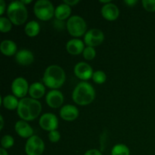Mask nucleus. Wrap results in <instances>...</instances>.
<instances>
[{
	"label": "nucleus",
	"instance_id": "1",
	"mask_svg": "<svg viewBox=\"0 0 155 155\" xmlns=\"http://www.w3.org/2000/svg\"><path fill=\"white\" fill-rule=\"evenodd\" d=\"M18 114L24 120H33L42 110L40 102L33 98H24L19 101Z\"/></svg>",
	"mask_w": 155,
	"mask_h": 155
},
{
	"label": "nucleus",
	"instance_id": "2",
	"mask_svg": "<svg viewBox=\"0 0 155 155\" xmlns=\"http://www.w3.org/2000/svg\"><path fill=\"white\" fill-rule=\"evenodd\" d=\"M66 76L64 70L58 65L48 67L44 73L43 83L51 89H58L64 83Z\"/></svg>",
	"mask_w": 155,
	"mask_h": 155
},
{
	"label": "nucleus",
	"instance_id": "3",
	"mask_svg": "<svg viewBox=\"0 0 155 155\" xmlns=\"http://www.w3.org/2000/svg\"><path fill=\"white\" fill-rule=\"evenodd\" d=\"M95 92L93 86L87 82H80L73 92V100L80 105H87L94 100Z\"/></svg>",
	"mask_w": 155,
	"mask_h": 155
},
{
	"label": "nucleus",
	"instance_id": "4",
	"mask_svg": "<svg viewBox=\"0 0 155 155\" xmlns=\"http://www.w3.org/2000/svg\"><path fill=\"white\" fill-rule=\"evenodd\" d=\"M7 14L10 21L15 25H21L27 18V8L21 1L11 2L8 6Z\"/></svg>",
	"mask_w": 155,
	"mask_h": 155
},
{
	"label": "nucleus",
	"instance_id": "5",
	"mask_svg": "<svg viewBox=\"0 0 155 155\" xmlns=\"http://www.w3.org/2000/svg\"><path fill=\"white\" fill-rule=\"evenodd\" d=\"M54 8L48 0H39L34 5V13L42 21L50 20L54 15Z\"/></svg>",
	"mask_w": 155,
	"mask_h": 155
},
{
	"label": "nucleus",
	"instance_id": "6",
	"mask_svg": "<svg viewBox=\"0 0 155 155\" xmlns=\"http://www.w3.org/2000/svg\"><path fill=\"white\" fill-rule=\"evenodd\" d=\"M67 27L70 34L73 36H81L86 30V24L83 18L74 15L68 19Z\"/></svg>",
	"mask_w": 155,
	"mask_h": 155
},
{
	"label": "nucleus",
	"instance_id": "7",
	"mask_svg": "<svg viewBox=\"0 0 155 155\" xmlns=\"http://www.w3.org/2000/svg\"><path fill=\"white\" fill-rule=\"evenodd\" d=\"M45 149V145L41 138L33 136L29 138L25 145V151L27 155H41Z\"/></svg>",
	"mask_w": 155,
	"mask_h": 155
},
{
	"label": "nucleus",
	"instance_id": "8",
	"mask_svg": "<svg viewBox=\"0 0 155 155\" xmlns=\"http://www.w3.org/2000/svg\"><path fill=\"white\" fill-rule=\"evenodd\" d=\"M104 39V33L98 29H91L86 32L84 36V42L88 46H97L103 42Z\"/></svg>",
	"mask_w": 155,
	"mask_h": 155
},
{
	"label": "nucleus",
	"instance_id": "9",
	"mask_svg": "<svg viewBox=\"0 0 155 155\" xmlns=\"http://www.w3.org/2000/svg\"><path fill=\"white\" fill-rule=\"evenodd\" d=\"M39 126L41 128L47 131L56 130L58 127V120L57 117L51 113L44 114L39 119Z\"/></svg>",
	"mask_w": 155,
	"mask_h": 155
},
{
	"label": "nucleus",
	"instance_id": "10",
	"mask_svg": "<svg viewBox=\"0 0 155 155\" xmlns=\"http://www.w3.org/2000/svg\"><path fill=\"white\" fill-rule=\"evenodd\" d=\"M29 89L28 83L23 77H18L12 82V90L15 96L23 98L27 95Z\"/></svg>",
	"mask_w": 155,
	"mask_h": 155
},
{
	"label": "nucleus",
	"instance_id": "11",
	"mask_svg": "<svg viewBox=\"0 0 155 155\" xmlns=\"http://www.w3.org/2000/svg\"><path fill=\"white\" fill-rule=\"evenodd\" d=\"M74 73L78 78L83 80H87L92 77L93 71L89 64L85 62H80L77 64L74 68Z\"/></svg>",
	"mask_w": 155,
	"mask_h": 155
},
{
	"label": "nucleus",
	"instance_id": "12",
	"mask_svg": "<svg viewBox=\"0 0 155 155\" xmlns=\"http://www.w3.org/2000/svg\"><path fill=\"white\" fill-rule=\"evenodd\" d=\"M46 103L48 106L53 108H58L61 107L64 102L63 94L58 90L53 89L48 92L46 95Z\"/></svg>",
	"mask_w": 155,
	"mask_h": 155
},
{
	"label": "nucleus",
	"instance_id": "13",
	"mask_svg": "<svg viewBox=\"0 0 155 155\" xmlns=\"http://www.w3.org/2000/svg\"><path fill=\"white\" fill-rule=\"evenodd\" d=\"M119 9L113 3H107L101 8V15L107 21H114L119 16Z\"/></svg>",
	"mask_w": 155,
	"mask_h": 155
},
{
	"label": "nucleus",
	"instance_id": "14",
	"mask_svg": "<svg viewBox=\"0 0 155 155\" xmlns=\"http://www.w3.org/2000/svg\"><path fill=\"white\" fill-rule=\"evenodd\" d=\"M60 116L62 119L67 121H72L77 119L79 116V110L77 107L72 104H67L61 107Z\"/></svg>",
	"mask_w": 155,
	"mask_h": 155
},
{
	"label": "nucleus",
	"instance_id": "15",
	"mask_svg": "<svg viewBox=\"0 0 155 155\" xmlns=\"http://www.w3.org/2000/svg\"><path fill=\"white\" fill-rule=\"evenodd\" d=\"M15 60L17 63L23 66H27L31 64L34 61V56L33 53L27 49H21L16 53Z\"/></svg>",
	"mask_w": 155,
	"mask_h": 155
},
{
	"label": "nucleus",
	"instance_id": "16",
	"mask_svg": "<svg viewBox=\"0 0 155 155\" xmlns=\"http://www.w3.org/2000/svg\"><path fill=\"white\" fill-rule=\"evenodd\" d=\"M15 131L23 138H30L33 136V130L26 121L19 120L15 124Z\"/></svg>",
	"mask_w": 155,
	"mask_h": 155
},
{
	"label": "nucleus",
	"instance_id": "17",
	"mask_svg": "<svg viewBox=\"0 0 155 155\" xmlns=\"http://www.w3.org/2000/svg\"><path fill=\"white\" fill-rule=\"evenodd\" d=\"M66 48L70 54L77 55L84 51V42L79 39H72L68 42Z\"/></svg>",
	"mask_w": 155,
	"mask_h": 155
},
{
	"label": "nucleus",
	"instance_id": "18",
	"mask_svg": "<svg viewBox=\"0 0 155 155\" xmlns=\"http://www.w3.org/2000/svg\"><path fill=\"white\" fill-rule=\"evenodd\" d=\"M45 86L40 83H33V84L30 85V89H29V94L30 96L34 99L40 98L43 96L45 94Z\"/></svg>",
	"mask_w": 155,
	"mask_h": 155
},
{
	"label": "nucleus",
	"instance_id": "19",
	"mask_svg": "<svg viewBox=\"0 0 155 155\" xmlns=\"http://www.w3.org/2000/svg\"><path fill=\"white\" fill-rule=\"evenodd\" d=\"M71 13V6L68 5L63 3V4L59 5L57 6L54 11V15H55L56 18L59 21H62V20H65L70 16Z\"/></svg>",
	"mask_w": 155,
	"mask_h": 155
},
{
	"label": "nucleus",
	"instance_id": "20",
	"mask_svg": "<svg viewBox=\"0 0 155 155\" xmlns=\"http://www.w3.org/2000/svg\"><path fill=\"white\" fill-rule=\"evenodd\" d=\"M1 51L7 56H12L15 54L17 51V45L12 40H3L0 45Z\"/></svg>",
	"mask_w": 155,
	"mask_h": 155
},
{
	"label": "nucleus",
	"instance_id": "21",
	"mask_svg": "<svg viewBox=\"0 0 155 155\" xmlns=\"http://www.w3.org/2000/svg\"><path fill=\"white\" fill-rule=\"evenodd\" d=\"M2 104L4 107L8 110H14V109L18 108V104H19V101L17 97L12 95H6L2 99Z\"/></svg>",
	"mask_w": 155,
	"mask_h": 155
},
{
	"label": "nucleus",
	"instance_id": "22",
	"mask_svg": "<svg viewBox=\"0 0 155 155\" xmlns=\"http://www.w3.org/2000/svg\"><path fill=\"white\" fill-rule=\"evenodd\" d=\"M39 30H40V27L39 23L35 21H30L25 26L26 34L30 37L36 36L39 33Z\"/></svg>",
	"mask_w": 155,
	"mask_h": 155
},
{
	"label": "nucleus",
	"instance_id": "23",
	"mask_svg": "<svg viewBox=\"0 0 155 155\" xmlns=\"http://www.w3.org/2000/svg\"><path fill=\"white\" fill-rule=\"evenodd\" d=\"M130 149L124 144L114 145L111 150V155H130Z\"/></svg>",
	"mask_w": 155,
	"mask_h": 155
},
{
	"label": "nucleus",
	"instance_id": "24",
	"mask_svg": "<svg viewBox=\"0 0 155 155\" xmlns=\"http://www.w3.org/2000/svg\"><path fill=\"white\" fill-rule=\"evenodd\" d=\"M12 27V21L8 18L2 17L0 18V30L2 33H7L11 30Z\"/></svg>",
	"mask_w": 155,
	"mask_h": 155
},
{
	"label": "nucleus",
	"instance_id": "25",
	"mask_svg": "<svg viewBox=\"0 0 155 155\" xmlns=\"http://www.w3.org/2000/svg\"><path fill=\"white\" fill-rule=\"evenodd\" d=\"M106 78H107L106 74L101 71H95V72H94L93 75H92V79H93L94 82L98 83V84H101V83H104Z\"/></svg>",
	"mask_w": 155,
	"mask_h": 155
},
{
	"label": "nucleus",
	"instance_id": "26",
	"mask_svg": "<svg viewBox=\"0 0 155 155\" xmlns=\"http://www.w3.org/2000/svg\"><path fill=\"white\" fill-rule=\"evenodd\" d=\"M2 146L5 149L7 148H10L13 146L14 145V139L12 136H9V135H5L2 137L1 140Z\"/></svg>",
	"mask_w": 155,
	"mask_h": 155
},
{
	"label": "nucleus",
	"instance_id": "27",
	"mask_svg": "<svg viewBox=\"0 0 155 155\" xmlns=\"http://www.w3.org/2000/svg\"><path fill=\"white\" fill-rule=\"evenodd\" d=\"M83 54L85 59H86V60H92L95 57L96 51H95V48L93 47L88 46L86 48H85Z\"/></svg>",
	"mask_w": 155,
	"mask_h": 155
},
{
	"label": "nucleus",
	"instance_id": "28",
	"mask_svg": "<svg viewBox=\"0 0 155 155\" xmlns=\"http://www.w3.org/2000/svg\"><path fill=\"white\" fill-rule=\"evenodd\" d=\"M142 5L148 12H155V0H142Z\"/></svg>",
	"mask_w": 155,
	"mask_h": 155
},
{
	"label": "nucleus",
	"instance_id": "29",
	"mask_svg": "<svg viewBox=\"0 0 155 155\" xmlns=\"http://www.w3.org/2000/svg\"><path fill=\"white\" fill-rule=\"evenodd\" d=\"M61 138V135L58 131L57 130H53L48 133V139L51 142H58Z\"/></svg>",
	"mask_w": 155,
	"mask_h": 155
},
{
	"label": "nucleus",
	"instance_id": "30",
	"mask_svg": "<svg viewBox=\"0 0 155 155\" xmlns=\"http://www.w3.org/2000/svg\"><path fill=\"white\" fill-rule=\"evenodd\" d=\"M84 155H102V154L97 149H91L86 151Z\"/></svg>",
	"mask_w": 155,
	"mask_h": 155
},
{
	"label": "nucleus",
	"instance_id": "31",
	"mask_svg": "<svg viewBox=\"0 0 155 155\" xmlns=\"http://www.w3.org/2000/svg\"><path fill=\"white\" fill-rule=\"evenodd\" d=\"M64 2L65 4L71 6V5H74L77 4L79 2V0H64Z\"/></svg>",
	"mask_w": 155,
	"mask_h": 155
},
{
	"label": "nucleus",
	"instance_id": "32",
	"mask_svg": "<svg viewBox=\"0 0 155 155\" xmlns=\"http://www.w3.org/2000/svg\"><path fill=\"white\" fill-rule=\"evenodd\" d=\"M5 8V2L3 0H0V15H2Z\"/></svg>",
	"mask_w": 155,
	"mask_h": 155
},
{
	"label": "nucleus",
	"instance_id": "33",
	"mask_svg": "<svg viewBox=\"0 0 155 155\" xmlns=\"http://www.w3.org/2000/svg\"><path fill=\"white\" fill-rule=\"evenodd\" d=\"M125 3L129 6H133L137 3V0H125Z\"/></svg>",
	"mask_w": 155,
	"mask_h": 155
},
{
	"label": "nucleus",
	"instance_id": "34",
	"mask_svg": "<svg viewBox=\"0 0 155 155\" xmlns=\"http://www.w3.org/2000/svg\"><path fill=\"white\" fill-rule=\"evenodd\" d=\"M0 155H8V154L7 151H5V149L3 148H0Z\"/></svg>",
	"mask_w": 155,
	"mask_h": 155
},
{
	"label": "nucleus",
	"instance_id": "35",
	"mask_svg": "<svg viewBox=\"0 0 155 155\" xmlns=\"http://www.w3.org/2000/svg\"><path fill=\"white\" fill-rule=\"evenodd\" d=\"M0 119H1V127H0V130H2L3 129V126H4V120H3V117L0 116Z\"/></svg>",
	"mask_w": 155,
	"mask_h": 155
},
{
	"label": "nucleus",
	"instance_id": "36",
	"mask_svg": "<svg viewBox=\"0 0 155 155\" xmlns=\"http://www.w3.org/2000/svg\"><path fill=\"white\" fill-rule=\"evenodd\" d=\"M31 0H27V1H25V0H21V2L23 3V4H28V3L31 2Z\"/></svg>",
	"mask_w": 155,
	"mask_h": 155
},
{
	"label": "nucleus",
	"instance_id": "37",
	"mask_svg": "<svg viewBox=\"0 0 155 155\" xmlns=\"http://www.w3.org/2000/svg\"><path fill=\"white\" fill-rule=\"evenodd\" d=\"M110 0H101L100 2H104V3H106V4H107V3H110Z\"/></svg>",
	"mask_w": 155,
	"mask_h": 155
}]
</instances>
